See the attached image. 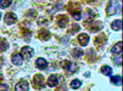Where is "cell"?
Masks as SVG:
<instances>
[{"label":"cell","mask_w":123,"mask_h":91,"mask_svg":"<svg viewBox=\"0 0 123 91\" xmlns=\"http://www.w3.org/2000/svg\"><path fill=\"white\" fill-rule=\"evenodd\" d=\"M36 64H37V68L40 70L45 69L48 66V63H47V61L45 59H42V58H39L37 59L36 61Z\"/></svg>","instance_id":"obj_8"},{"label":"cell","mask_w":123,"mask_h":91,"mask_svg":"<svg viewBox=\"0 0 123 91\" xmlns=\"http://www.w3.org/2000/svg\"><path fill=\"white\" fill-rule=\"evenodd\" d=\"M122 42H120L116 44L112 49V52L116 54H119L122 52Z\"/></svg>","instance_id":"obj_12"},{"label":"cell","mask_w":123,"mask_h":91,"mask_svg":"<svg viewBox=\"0 0 123 91\" xmlns=\"http://www.w3.org/2000/svg\"><path fill=\"white\" fill-rule=\"evenodd\" d=\"M101 70H102V73L105 75H110L112 74V72L111 67L107 65L104 66L102 67V69H101Z\"/></svg>","instance_id":"obj_16"},{"label":"cell","mask_w":123,"mask_h":91,"mask_svg":"<svg viewBox=\"0 0 123 91\" xmlns=\"http://www.w3.org/2000/svg\"><path fill=\"white\" fill-rule=\"evenodd\" d=\"M0 18H1V14H0Z\"/></svg>","instance_id":"obj_23"},{"label":"cell","mask_w":123,"mask_h":91,"mask_svg":"<svg viewBox=\"0 0 123 91\" xmlns=\"http://www.w3.org/2000/svg\"><path fill=\"white\" fill-rule=\"evenodd\" d=\"M82 83L81 81H79L78 79H75L73 80V81L71 83V87L73 88V89H78V88L80 87L81 86Z\"/></svg>","instance_id":"obj_18"},{"label":"cell","mask_w":123,"mask_h":91,"mask_svg":"<svg viewBox=\"0 0 123 91\" xmlns=\"http://www.w3.org/2000/svg\"><path fill=\"white\" fill-rule=\"evenodd\" d=\"M72 56L74 58L78 59V58L81 57L83 55V50L80 48H76L74 50H73L72 52Z\"/></svg>","instance_id":"obj_13"},{"label":"cell","mask_w":123,"mask_h":91,"mask_svg":"<svg viewBox=\"0 0 123 91\" xmlns=\"http://www.w3.org/2000/svg\"><path fill=\"white\" fill-rule=\"evenodd\" d=\"M8 47V44L5 40L0 41V52L5 51Z\"/></svg>","instance_id":"obj_20"},{"label":"cell","mask_w":123,"mask_h":91,"mask_svg":"<svg viewBox=\"0 0 123 91\" xmlns=\"http://www.w3.org/2000/svg\"><path fill=\"white\" fill-rule=\"evenodd\" d=\"M111 28L114 30L117 31L121 29L122 28V21L121 20H116L112 23Z\"/></svg>","instance_id":"obj_11"},{"label":"cell","mask_w":123,"mask_h":91,"mask_svg":"<svg viewBox=\"0 0 123 91\" xmlns=\"http://www.w3.org/2000/svg\"><path fill=\"white\" fill-rule=\"evenodd\" d=\"M89 36L86 33H82L78 36V40H80V43L81 45L85 46L89 43Z\"/></svg>","instance_id":"obj_7"},{"label":"cell","mask_w":123,"mask_h":91,"mask_svg":"<svg viewBox=\"0 0 123 91\" xmlns=\"http://www.w3.org/2000/svg\"><path fill=\"white\" fill-rule=\"evenodd\" d=\"M65 64H64V65H62V67H64V69H66V70H67L69 72H74L75 71V67H77L76 65H73L72 64V62L69 61H65Z\"/></svg>","instance_id":"obj_9"},{"label":"cell","mask_w":123,"mask_h":91,"mask_svg":"<svg viewBox=\"0 0 123 91\" xmlns=\"http://www.w3.org/2000/svg\"><path fill=\"white\" fill-rule=\"evenodd\" d=\"M5 21L8 24H12L15 23L17 21V17L15 14L10 12L6 14L5 16Z\"/></svg>","instance_id":"obj_5"},{"label":"cell","mask_w":123,"mask_h":91,"mask_svg":"<svg viewBox=\"0 0 123 91\" xmlns=\"http://www.w3.org/2000/svg\"><path fill=\"white\" fill-rule=\"evenodd\" d=\"M121 9V5L118 3L117 1H115L111 2V5H110L109 8L108 9V13L113 15L115 13H116L117 10Z\"/></svg>","instance_id":"obj_2"},{"label":"cell","mask_w":123,"mask_h":91,"mask_svg":"<svg viewBox=\"0 0 123 91\" xmlns=\"http://www.w3.org/2000/svg\"><path fill=\"white\" fill-rule=\"evenodd\" d=\"M34 83V87L37 88H42L44 85V78L43 75L40 74H37L35 76L33 81Z\"/></svg>","instance_id":"obj_1"},{"label":"cell","mask_w":123,"mask_h":91,"mask_svg":"<svg viewBox=\"0 0 123 91\" xmlns=\"http://www.w3.org/2000/svg\"><path fill=\"white\" fill-rule=\"evenodd\" d=\"M39 36L43 40H47L49 38V33L45 29H42L39 31Z\"/></svg>","instance_id":"obj_15"},{"label":"cell","mask_w":123,"mask_h":91,"mask_svg":"<svg viewBox=\"0 0 123 91\" xmlns=\"http://www.w3.org/2000/svg\"><path fill=\"white\" fill-rule=\"evenodd\" d=\"M15 91H28L29 85L26 81H20L16 84L15 87Z\"/></svg>","instance_id":"obj_4"},{"label":"cell","mask_w":123,"mask_h":91,"mask_svg":"<svg viewBox=\"0 0 123 91\" xmlns=\"http://www.w3.org/2000/svg\"><path fill=\"white\" fill-rule=\"evenodd\" d=\"M48 85L50 87H55L58 84V79L56 76L53 75H51L48 79Z\"/></svg>","instance_id":"obj_10"},{"label":"cell","mask_w":123,"mask_h":91,"mask_svg":"<svg viewBox=\"0 0 123 91\" xmlns=\"http://www.w3.org/2000/svg\"><path fill=\"white\" fill-rule=\"evenodd\" d=\"M12 2V0H0V7L1 8H6L9 7Z\"/></svg>","instance_id":"obj_17"},{"label":"cell","mask_w":123,"mask_h":91,"mask_svg":"<svg viewBox=\"0 0 123 91\" xmlns=\"http://www.w3.org/2000/svg\"><path fill=\"white\" fill-rule=\"evenodd\" d=\"M22 55L23 58L25 59H29L32 57L34 55V51H33L32 48H31L30 47L26 46L22 48Z\"/></svg>","instance_id":"obj_3"},{"label":"cell","mask_w":123,"mask_h":91,"mask_svg":"<svg viewBox=\"0 0 123 91\" xmlns=\"http://www.w3.org/2000/svg\"><path fill=\"white\" fill-rule=\"evenodd\" d=\"M12 62L15 65H20L23 63V57L21 54L16 53L12 55Z\"/></svg>","instance_id":"obj_6"},{"label":"cell","mask_w":123,"mask_h":91,"mask_svg":"<svg viewBox=\"0 0 123 91\" xmlns=\"http://www.w3.org/2000/svg\"><path fill=\"white\" fill-rule=\"evenodd\" d=\"M73 17L75 20H80V19H81V12L80 11H75L73 13Z\"/></svg>","instance_id":"obj_21"},{"label":"cell","mask_w":123,"mask_h":91,"mask_svg":"<svg viewBox=\"0 0 123 91\" xmlns=\"http://www.w3.org/2000/svg\"><path fill=\"white\" fill-rule=\"evenodd\" d=\"M68 23V19L67 17H65V18H62L60 19L58 21V24L61 27L64 28L67 25V23Z\"/></svg>","instance_id":"obj_19"},{"label":"cell","mask_w":123,"mask_h":91,"mask_svg":"<svg viewBox=\"0 0 123 91\" xmlns=\"http://www.w3.org/2000/svg\"><path fill=\"white\" fill-rule=\"evenodd\" d=\"M8 87L5 84L0 83V91H7Z\"/></svg>","instance_id":"obj_22"},{"label":"cell","mask_w":123,"mask_h":91,"mask_svg":"<svg viewBox=\"0 0 123 91\" xmlns=\"http://www.w3.org/2000/svg\"><path fill=\"white\" fill-rule=\"evenodd\" d=\"M111 81L113 84L117 86L122 85V78L121 76L116 75V76H113L111 78Z\"/></svg>","instance_id":"obj_14"}]
</instances>
